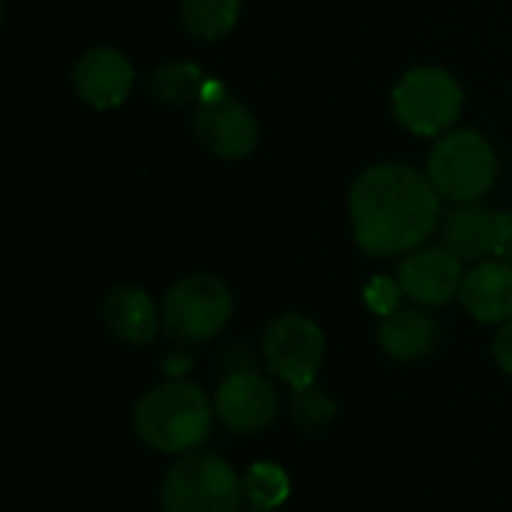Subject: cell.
Masks as SVG:
<instances>
[{"mask_svg": "<svg viewBox=\"0 0 512 512\" xmlns=\"http://www.w3.org/2000/svg\"><path fill=\"white\" fill-rule=\"evenodd\" d=\"M357 246L372 258L420 249L441 222V192L429 174L402 162L366 168L348 198Z\"/></svg>", "mask_w": 512, "mask_h": 512, "instance_id": "cell-1", "label": "cell"}, {"mask_svg": "<svg viewBox=\"0 0 512 512\" xmlns=\"http://www.w3.org/2000/svg\"><path fill=\"white\" fill-rule=\"evenodd\" d=\"M213 399L192 381L171 378L135 402V435L156 453L186 456L198 450L213 426Z\"/></svg>", "mask_w": 512, "mask_h": 512, "instance_id": "cell-2", "label": "cell"}, {"mask_svg": "<svg viewBox=\"0 0 512 512\" xmlns=\"http://www.w3.org/2000/svg\"><path fill=\"white\" fill-rule=\"evenodd\" d=\"M243 477L216 453H186L162 480V512H240Z\"/></svg>", "mask_w": 512, "mask_h": 512, "instance_id": "cell-3", "label": "cell"}, {"mask_svg": "<svg viewBox=\"0 0 512 512\" xmlns=\"http://www.w3.org/2000/svg\"><path fill=\"white\" fill-rule=\"evenodd\" d=\"M426 174L441 198L453 204H474L492 189L498 156L486 135L474 129H456L432 147Z\"/></svg>", "mask_w": 512, "mask_h": 512, "instance_id": "cell-4", "label": "cell"}, {"mask_svg": "<svg viewBox=\"0 0 512 512\" xmlns=\"http://www.w3.org/2000/svg\"><path fill=\"white\" fill-rule=\"evenodd\" d=\"M234 300L222 279L192 273L177 279L162 300V330L177 345H201L225 330Z\"/></svg>", "mask_w": 512, "mask_h": 512, "instance_id": "cell-5", "label": "cell"}, {"mask_svg": "<svg viewBox=\"0 0 512 512\" xmlns=\"http://www.w3.org/2000/svg\"><path fill=\"white\" fill-rule=\"evenodd\" d=\"M462 84L438 66L411 69L393 90V114L414 135L444 132L462 111Z\"/></svg>", "mask_w": 512, "mask_h": 512, "instance_id": "cell-6", "label": "cell"}, {"mask_svg": "<svg viewBox=\"0 0 512 512\" xmlns=\"http://www.w3.org/2000/svg\"><path fill=\"white\" fill-rule=\"evenodd\" d=\"M324 351V330L306 315H279L264 330V363L291 390L315 384V375L324 363Z\"/></svg>", "mask_w": 512, "mask_h": 512, "instance_id": "cell-7", "label": "cell"}, {"mask_svg": "<svg viewBox=\"0 0 512 512\" xmlns=\"http://www.w3.org/2000/svg\"><path fill=\"white\" fill-rule=\"evenodd\" d=\"M198 111L192 117V132L198 144L222 159H243L258 147V120L255 114L237 102L222 81H207Z\"/></svg>", "mask_w": 512, "mask_h": 512, "instance_id": "cell-8", "label": "cell"}, {"mask_svg": "<svg viewBox=\"0 0 512 512\" xmlns=\"http://www.w3.org/2000/svg\"><path fill=\"white\" fill-rule=\"evenodd\" d=\"M213 408L225 429L237 435H258L273 426L279 414V393L258 372H231L219 381Z\"/></svg>", "mask_w": 512, "mask_h": 512, "instance_id": "cell-9", "label": "cell"}, {"mask_svg": "<svg viewBox=\"0 0 512 512\" xmlns=\"http://www.w3.org/2000/svg\"><path fill=\"white\" fill-rule=\"evenodd\" d=\"M462 279V261L447 246L414 249L399 264V285L420 306H447L462 291Z\"/></svg>", "mask_w": 512, "mask_h": 512, "instance_id": "cell-10", "label": "cell"}, {"mask_svg": "<svg viewBox=\"0 0 512 512\" xmlns=\"http://www.w3.org/2000/svg\"><path fill=\"white\" fill-rule=\"evenodd\" d=\"M72 87L90 108H117L135 87V69L114 48H90L72 69Z\"/></svg>", "mask_w": 512, "mask_h": 512, "instance_id": "cell-11", "label": "cell"}, {"mask_svg": "<svg viewBox=\"0 0 512 512\" xmlns=\"http://www.w3.org/2000/svg\"><path fill=\"white\" fill-rule=\"evenodd\" d=\"M462 306L483 324H504L512 318V267L504 261H480L459 291Z\"/></svg>", "mask_w": 512, "mask_h": 512, "instance_id": "cell-12", "label": "cell"}, {"mask_svg": "<svg viewBox=\"0 0 512 512\" xmlns=\"http://www.w3.org/2000/svg\"><path fill=\"white\" fill-rule=\"evenodd\" d=\"M102 321L126 345H147L156 339L162 327V309H156L153 297L135 285L114 288L102 303Z\"/></svg>", "mask_w": 512, "mask_h": 512, "instance_id": "cell-13", "label": "cell"}, {"mask_svg": "<svg viewBox=\"0 0 512 512\" xmlns=\"http://www.w3.org/2000/svg\"><path fill=\"white\" fill-rule=\"evenodd\" d=\"M378 345L387 357L399 363L420 360L435 351L438 345V321L414 306H399L387 318H381L378 327Z\"/></svg>", "mask_w": 512, "mask_h": 512, "instance_id": "cell-14", "label": "cell"}, {"mask_svg": "<svg viewBox=\"0 0 512 512\" xmlns=\"http://www.w3.org/2000/svg\"><path fill=\"white\" fill-rule=\"evenodd\" d=\"M498 216L480 204H459L444 219V246L459 261H480L495 252Z\"/></svg>", "mask_w": 512, "mask_h": 512, "instance_id": "cell-15", "label": "cell"}, {"mask_svg": "<svg viewBox=\"0 0 512 512\" xmlns=\"http://www.w3.org/2000/svg\"><path fill=\"white\" fill-rule=\"evenodd\" d=\"M207 72L198 63L189 60H171L162 63L150 72L147 78V93L162 102V105H186L201 99L204 87H207Z\"/></svg>", "mask_w": 512, "mask_h": 512, "instance_id": "cell-16", "label": "cell"}, {"mask_svg": "<svg viewBox=\"0 0 512 512\" xmlns=\"http://www.w3.org/2000/svg\"><path fill=\"white\" fill-rule=\"evenodd\" d=\"M240 18V0H183L180 24L195 39H222Z\"/></svg>", "mask_w": 512, "mask_h": 512, "instance_id": "cell-17", "label": "cell"}, {"mask_svg": "<svg viewBox=\"0 0 512 512\" xmlns=\"http://www.w3.org/2000/svg\"><path fill=\"white\" fill-rule=\"evenodd\" d=\"M243 495L258 510H276L291 495V480L276 462H255L243 474Z\"/></svg>", "mask_w": 512, "mask_h": 512, "instance_id": "cell-18", "label": "cell"}, {"mask_svg": "<svg viewBox=\"0 0 512 512\" xmlns=\"http://www.w3.org/2000/svg\"><path fill=\"white\" fill-rule=\"evenodd\" d=\"M291 420L306 432L327 429L336 420V402L327 396V390H321L318 384H309L303 390H294V396H291Z\"/></svg>", "mask_w": 512, "mask_h": 512, "instance_id": "cell-19", "label": "cell"}, {"mask_svg": "<svg viewBox=\"0 0 512 512\" xmlns=\"http://www.w3.org/2000/svg\"><path fill=\"white\" fill-rule=\"evenodd\" d=\"M402 285H399V279H387V276H375L369 285H366V291H363V297H366V306L375 312V315H381V318H387L390 312H396L399 306H402Z\"/></svg>", "mask_w": 512, "mask_h": 512, "instance_id": "cell-20", "label": "cell"}, {"mask_svg": "<svg viewBox=\"0 0 512 512\" xmlns=\"http://www.w3.org/2000/svg\"><path fill=\"white\" fill-rule=\"evenodd\" d=\"M492 351H495V363H498L507 375H512V318L501 324Z\"/></svg>", "mask_w": 512, "mask_h": 512, "instance_id": "cell-21", "label": "cell"}, {"mask_svg": "<svg viewBox=\"0 0 512 512\" xmlns=\"http://www.w3.org/2000/svg\"><path fill=\"white\" fill-rule=\"evenodd\" d=\"M495 255L498 261L512 267V210L498 216V240H495Z\"/></svg>", "mask_w": 512, "mask_h": 512, "instance_id": "cell-22", "label": "cell"}, {"mask_svg": "<svg viewBox=\"0 0 512 512\" xmlns=\"http://www.w3.org/2000/svg\"><path fill=\"white\" fill-rule=\"evenodd\" d=\"M162 369H165L168 378H183V375L192 369V357H189L183 348H174V351L162 360Z\"/></svg>", "mask_w": 512, "mask_h": 512, "instance_id": "cell-23", "label": "cell"}, {"mask_svg": "<svg viewBox=\"0 0 512 512\" xmlns=\"http://www.w3.org/2000/svg\"><path fill=\"white\" fill-rule=\"evenodd\" d=\"M249 512H276V510H258V507H252V510Z\"/></svg>", "mask_w": 512, "mask_h": 512, "instance_id": "cell-24", "label": "cell"}]
</instances>
